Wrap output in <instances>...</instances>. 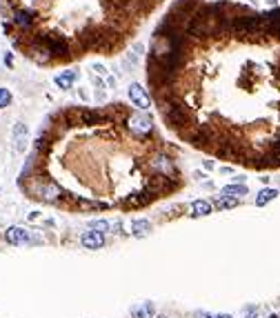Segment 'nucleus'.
I'll return each mask as SVG.
<instances>
[{"instance_id": "24", "label": "nucleus", "mask_w": 280, "mask_h": 318, "mask_svg": "<svg viewBox=\"0 0 280 318\" xmlns=\"http://www.w3.org/2000/svg\"><path fill=\"white\" fill-rule=\"evenodd\" d=\"M202 165H205V169H214V160H205Z\"/></svg>"}, {"instance_id": "9", "label": "nucleus", "mask_w": 280, "mask_h": 318, "mask_svg": "<svg viewBox=\"0 0 280 318\" xmlns=\"http://www.w3.org/2000/svg\"><path fill=\"white\" fill-rule=\"evenodd\" d=\"M14 142H16L18 151H25V147H27V127H25V123H16V127H14Z\"/></svg>"}, {"instance_id": "5", "label": "nucleus", "mask_w": 280, "mask_h": 318, "mask_svg": "<svg viewBox=\"0 0 280 318\" xmlns=\"http://www.w3.org/2000/svg\"><path fill=\"white\" fill-rule=\"evenodd\" d=\"M80 243H82V247H87V249H100L102 245H105V234L102 231H85V234L80 236Z\"/></svg>"}, {"instance_id": "27", "label": "nucleus", "mask_w": 280, "mask_h": 318, "mask_svg": "<svg viewBox=\"0 0 280 318\" xmlns=\"http://www.w3.org/2000/svg\"><path fill=\"white\" fill-rule=\"evenodd\" d=\"M269 318H278V316H276V314H271V316H269Z\"/></svg>"}, {"instance_id": "7", "label": "nucleus", "mask_w": 280, "mask_h": 318, "mask_svg": "<svg viewBox=\"0 0 280 318\" xmlns=\"http://www.w3.org/2000/svg\"><path fill=\"white\" fill-rule=\"evenodd\" d=\"M258 27V18L256 16H240L233 20V29L236 32H254Z\"/></svg>"}, {"instance_id": "13", "label": "nucleus", "mask_w": 280, "mask_h": 318, "mask_svg": "<svg viewBox=\"0 0 280 318\" xmlns=\"http://www.w3.org/2000/svg\"><path fill=\"white\" fill-rule=\"evenodd\" d=\"M220 196H229V198H240V196H247V187L245 185H227V187H222Z\"/></svg>"}, {"instance_id": "2", "label": "nucleus", "mask_w": 280, "mask_h": 318, "mask_svg": "<svg viewBox=\"0 0 280 318\" xmlns=\"http://www.w3.org/2000/svg\"><path fill=\"white\" fill-rule=\"evenodd\" d=\"M129 98H132V103L136 105V107H140L143 111H147L149 105H151V100H149V94L145 91L143 85H138V83L129 85Z\"/></svg>"}, {"instance_id": "20", "label": "nucleus", "mask_w": 280, "mask_h": 318, "mask_svg": "<svg viewBox=\"0 0 280 318\" xmlns=\"http://www.w3.org/2000/svg\"><path fill=\"white\" fill-rule=\"evenodd\" d=\"M236 205H238V200L236 198H229V196H220V198H218V207H222V209L236 207Z\"/></svg>"}, {"instance_id": "18", "label": "nucleus", "mask_w": 280, "mask_h": 318, "mask_svg": "<svg viewBox=\"0 0 280 318\" xmlns=\"http://www.w3.org/2000/svg\"><path fill=\"white\" fill-rule=\"evenodd\" d=\"M14 20H16V25L27 27V25H29V22H32V11H16V16H14Z\"/></svg>"}, {"instance_id": "14", "label": "nucleus", "mask_w": 280, "mask_h": 318, "mask_svg": "<svg viewBox=\"0 0 280 318\" xmlns=\"http://www.w3.org/2000/svg\"><path fill=\"white\" fill-rule=\"evenodd\" d=\"M276 196H278V189L264 187V189H260V192H258V196H256V205H258V207H263V205L271 203V200H274Z\"/></svg>"}, {"instance_id": "26", "label": "nucleus", "mask_w": 280, "mask_h": 318, "mask_svg": "<svg viewBox=\"0 0 280 318\" xmlns=\"http://www.w3.org/2000/svg\"><path fill=\"white\" fill-rule=\"evenodd\" d=\"M153 318H169V316H165V314H158V316H153Z\"/></svg>"}, {"instance_id": "11", "label": "nucleus", "mask_w": 280, "mask_h": 318, "mask_svg": "<svg viewBox=\"0 0 280 318\" xmlns=\"http://www.w3.org/2000/svg\"><path fill=\"white\" fill-rule=\"evenodd\" d=\"M149 231H151V223H149L147 218H136L132 223V234L138 236V238H140V236H147Z\"/></svg>"}, {"instance_id": "25", "label": "nucleus", "mask_w": 280, "mask_h": 318, "mask_svg": "<svg viewBox=\"0 0 280 318\" xmlns=\"http://www.w3.org/2000/svg\"><path fill=\"white\" fill-rule=\"evenodd\" d=\"M214 318H233V316H231V314H216Z\"/></svg>"}, {"instance_id": "6", "label": "nucleus", "mask_w": 280, "mask_h": 318, "mask_svg": "<svg viewBox=\"0 0 280 318\" xmlns=\"http://www.w3.org/2000/svg\"><path fill=\"white\" fill-rule=\"evenodd\" d=\"M60 194H63V192H60V187L56 183H51V180H45L43 187H36V196H38V198L49 200V203H51V200H58Z\"/></svg>"}, {"instance_id": "8", "label": "nucleus", "mask_w": 280, "mask_h": 318, "mask_svg": "<svg viewBox=\"0 0 280 318\" xmlns=\"http://www.w3.org/2000/svg\"><path fill=\"white\" fill-rule=\"evenodd\" d=\"M129 314L132 318H153L156 307H153V302H140V305H133Z\"/></svg>"}, {"instance_id": "3", "label": "nucleus", "mask_w": 280, "mask_h": 318, "mask_svg": "<svg viewBox=\"0 0 280 318\" xmlns=\"http://www.w3.org/2000/svg\"><path fill=\"white\" fill-rule=\"evenodd\" d=\"M165 118L171 127H182L187 125V114L182 111V107H176V105H167L165 107Z\"/></svg>"}, {"instance_id": "4", "label": "nucleus", "mask_w": 280, "mask_h": 318, "mask_svg": "<svg viewBox=\"0 0 280 318\" xmlns=\"http://www.w3.org/2000/svg\"><path fill=\"white\" fill-rule=\"evenodd\" d=\"M5 238H7L9 245H25V243H32L29 231H27L25 227H18V225H14V227H9V230L5 231Z\"/></svg>"}, {"instance_id": "16", "label": "nucleus", "mask_w": 280, "mask_h": 318, "mask_svg": "<svg viewBox=\"0 0 280 318\" xmlns=\"http://www.w3.org/2000/svg\"><path fill=\"white\" fill-rule=\"evenodd\" d=\"M153 165H156V169H160L163 174H171V169H174L171 160L167 156H163V154H160V156H156V162H153Z\"/></svg>"}, {"instance_id": "15", "label": "nucleus", "mask_w": 280, "mask_h": 318, "mask_svg": "<svg viewBox=\"0 0 280 318\" xmlns=\"http://www.w3.org/2000/svg\"><path fill=\"white\" fill-rule=\"evenodd\" d=\"M212 214V205L207 203V200H194V205H191V216H196V218H202V216Z\"/></svg>"}, {"instance_id": "1", "label": "nucleus", "mask_w": 280, "mask_h": 318, "mask_svg": "<svg viewBox=\"0 0 280 318\" xmlns=\"http://www.w3.org/2000/svg\"><path fill=\"white\" fill-rule=\"evenodd\" d=\"M127 127H129V131H133V134H138V136H145V134H149V131L153 129V118L147 114V111H136V114H132L127 118Z\"/></svg>"}, {"instance_id": "22", "label": "nucleus", "mask_w": 280, "mask_h": 318, "mask_svg": "<svg viewBox=\"0 0 280 318\" xmlns=\"http://www.w3.org/2000/svg\"><path fill=\"white\" fill-rule=\"evenodd\" d=\"M91 230H96V231H107V230H109V223H107V220H94V223H91Z\"/></svg>"}, {"instance_id": "12", "label": "nucleus", "mask_w": 280, "mask_h": 318, "mask_svg": "<svg viewBox=\"0 0 280 318\" xmlns=\"http://www.w3.org/2000/svg\"><path fill=\"white\" fill-rule=\"evenodd\" d=\"M45 47L51 52V56L56 53V56H63L65 52H67V45H65L63 40H58V38H45Z\"/></svg>"}, {"instance_id": "23", "label": "nucleus", "mask_w": 280, "mask_h": 318, "mask_svg": "<svg viewBox=\"0 0 280 318\" xmlns=\"http://www.w3.org/2000/svg\"><path fill=\"white\" fill-rule=\"evenodd\" d=\"M91 69H94L96 73H100V76H107V69L102 67V65H98V63H96V65H91Z\"/></svg>"}, {"instance_id": "17", "label": "nucleus", "mask_w": 280, "mask_h": 318, "mask_svg": "<svg viewBox=\"0 0 280 318\" xmlns=\"http://www.w3.org/2000/svg\"><path fill=\"white\" fill-rule=\"evenodd\" d=\"M32 58H36L38 63H47L49 58H51V52H49L47 47H36L32 52Z\"/></svg>"}, {"instance_id": "21", "label": "nucleus", "mask_w": 280, "mask_h": 318, "mask_svg": "<svg viewBox=\"0 0 280 318\" xmlns=\"http://www.w3.org/2000/svg\"><path fill=\"white\" fill-rule=\"evenodd\" d=\"M256 316H258V307H256V305H249V307L243 309V316L240 318H256Z\"/></svg>"}, {"instance_id": "10", "label": "nucleus", "mask_w": 280, "mask_h": 318, "mask_svg": "<svg viewBox=\"0 0 280 318\" xmlns=\"http://www.w3.org/2000/svg\"><path fill=\"white\" fill-rule=\"evenodd\" d=\"M76 78H78V71H63L56 76V85H58L60 89H71Z\"/></svg>"}, {"instance_id": "19", "label": "nucleus", "mask_w": 280, "mask_h": 318, "mask_svg": "<svg viewBox=\"0 0 280 318\" xmlns=\"http://www.w3.org/2000/svg\"><path fill=\"white\" fill-rule=\"evenodd\" d=\"M9 103H11V91L5 87H0V109H5Z\"/></svg>"}]
</instances>
